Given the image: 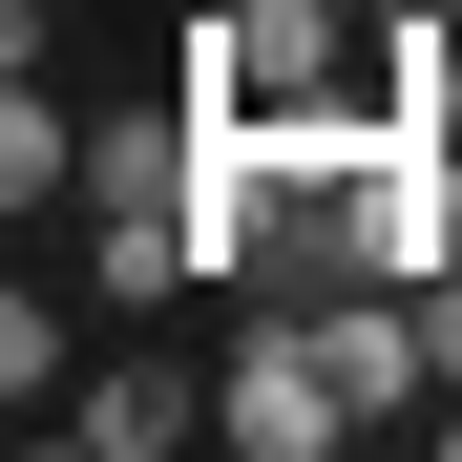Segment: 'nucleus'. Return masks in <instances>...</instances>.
I'll list each match as a JSON object with an SVG mask.
<instances>
[{"mask_svg":"<svg viewBox=\"0 0 462 462\" xmlns=\"http://www.w3.org/2000/svg\"><path fill=\"white\" fill-rule=\"evenodd\" d=\"M210 441H231V462H337V441H357V400H337V357H316V316H294V294L210 357Z\"/></svg>","mask_w":462,"mask_h":462,"instance_id":"1","label":"nucleus"},{"mask_svg":"<svg viewBox=\"0 0 462 462\" xmlns=\"http://www.w3.org/2000/svg\"><path fill=\"white\" fill-rule=\"evenodd\" d=\"M63 441H85V462H169V441H210V378H169V357H85Z\"/></svg>","mask_w":462,"mask_h":462,"instance_id":"2","label":"nucleus"},{"mask_svg":"<svg viewBox=\"0 0 462 462\" xmlns=\"http://www.w3.org/2000/svg\"><path fill=\"white\" fill-rule=\"evenodd\" d=\"M42 189H85V126H63V106H42V63H22V85H0V210L42 231Z\"/></svg>","mask_w":462,"mask_h":462,"instance_id":"3","label":"nucleus"},{"mask_svg":"<svg viewBox=\"0 0 462 462\" xmlns=\"http://www.w3.org/2000/svg\"><path fill=\"white\" fill-rule=\"evenodd\" d=\"M42 22H63V0H22V42H42Z\"/></svg>","mask_w":462,"mask_h":462,"instance_id":"4","label":"nucleus"},{"mask_svg":"<svg viewBox=\"0 0 462 462\" xmlns=\"http://www.w3.org/2000/svg\"><path fill=\"white\" fill-rule=\"evenodd\" d=\"M337 22H378V0H337Z\"/></svg>","mask_w":462,"mask_h":462,"instance_id":"5","label":"nucleus"}]
</instances>
